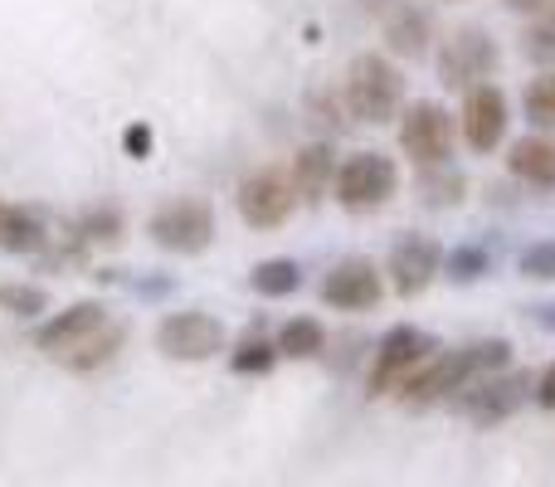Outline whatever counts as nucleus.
Listing matches in <instances>:
<instances>
[{
    "mask_svg": "<svg viewBox=\"0 0 555 487\" xmlns=\"http://www.w3.org/2000/svg\"><path fill=\"white\" fill-rule=\"evenodd\" d=\"M122 342H127V326L117 322L103 303H74L59 317H49V322L35 332L39 351H44L54 366L78 371V375L107 366L117 351H122Z\"/></svg>",
    "mask_w": 555,
    "mask_h": 487,
    "instance_id": "obj_1",
    "label": "nucleus"
},
{
    "mask_svg": "<svg viewBox=\"0 0 555 487\" xmlns=\"http://www.w3.org/2000/svg\"><path fill=\"white\" fill-rule=\"evenodd\" d=\"M512 366V342L507 336H492V342H473L459 351H434L410 381L395 390V400L404 410H429V405H449L459 390H468L482 375H498Z\"/></svg>",
    "mask_w": 555,
    "mask_h": 487,
    "instance_id": "obj_2",
    "label": "nucleus"
},
{
    "mask_svg": "<svg viewBox=\"0 0 555 487\" xmlns=\"http://www.w3.org/2000/svg\"><path fill=\"white\" fill-rule=\"evenodd\" d=\"M341 98L351 107L356 123H395L404 107V78L390 59L380 54H356L351 68H346V84H341Z\"/></svg>",
    "mask_w": 555,
    "mask_h": 487,
    "instance_id": "obj_3",
    "label": "nucleus"
},
{
    "mask_svg": "<svg viewBox=\"0 0 555 487\" xmlns=\"http://www.w3.org/2000/svg\"><path fill=\"white\" fill-rule=\"evenodd\" d=\"M400 191V166L380 152H351L336 166V205L351 215H371L380 210L390 195Z\"/></svg>",
    "mask_w": 555,
    "mask_h": 487,
    "instance_id": "obj_4",
    "label": "nucleus"
},
{
    "mask_svg": "<svg viewBox=\"0 0 555 487\" xmlns=\"http://www.w3.org/2000/svg\"><path fill=\"white\" fill-rule=\"evenodd\" d=\"M527 400H537V381H531L527 371H498V375L473 381L468 390H459L449 405L463 414V420L478 424V430H492V424L512 420Z\"/></svg>",
    "mask_w": 555,
    "mask_h": 487,
    "instance_id": "obj_5",
    "label": "nucleus"
},
{
    "mask_svg": "<svg viewBox=\"0 0 555 487\" xmlns=\"http://www.w3.org/2000/svg\"><path fill=\"white\" fill-rule=\"evenodd\" d=\"M434 351H439V342H434L429 332H420V326H390V332L380 336V346H375L371 395H395Z\"/></svg>",
    "mask_w": 555,
    "mask_h": 487,
    "instance_id": "obj_6",
    "label": "nucleus"
},
{
    "mask_svg": "<svg viewBox=\"0 0 555 487\" xmlns=\"http://www.w3.org/2000/svg\"><path fill=\"white\" fill-rule=\"evenodd\" d=\"M146 234L166 248V254H205L215 240V210L195 195H181V201H166L162 210L146 220Z\"/></svg>",
    "mask_w": 555,
    "mask_h": 487,
    "instance_id": "obj_7",
    "label": "nucleus"
},
{
    "mask_svg": "<svg viewBox=\"0 0 555 487\" xmlns=\"http://www.w3.org/2000/svg\"><path fill=\"white\" fill-rule=\"evenodd\" d=\"M156 351L166 356V361H215V356L224 351V322L210 312H201V307H191V312H171L162 317V326H156Z\"/></svg>",
    "mask_w": 555,
    "mask_h": 487,
    "instance_id": "obj_8",
    "label": "nucleus"
},
{
    "mask_svg": "<svg viewBox=\"0 0 555 487\" xmlns=\"http://www.w3.org/2000/svg\"><path fill=\"white\" fill-rule=\"evenodd\" d=\"M400 152L414 166H443L453 152V113L443 103H410L400 113Z\"/></svg>",
    "mask_w": 555,
    "mask_h": 487,
    "instance_id": "obj_9",
    "label": "nucleus"
},
{
    "mask_svg": "<svg viewBox=\"0 0 555 487\" xmlns=\"http://www.w3.org/2000/svg\"><path fill=\"white\" fill-rule=\"evenodd\" d=\"M234 205H240V220L249 225V230H278V225L297 210L293 176L263 166V171H254V176H244V181H240Z\"/></svg>",
    "mask_w": 555,
    "mask_h": 487,
    "instance_id": "obj_10",
    "label": "nucleus"
},
{
    "mask_svg": "<svg viewBox=\"0 0 555 487\" xmlns=\"http://www.w3.org/2000/svg\"><path fill=\"white\" fill-rule=\"evenodd\" d=\"M492 68H498V44H492L482 29H459V35L439 49V84L443 88L473 93V88H482L492 78Z\"/></svg>",
    "mask_w": 555,
    "mask_h": 487,
    "instance_id": "obj_11",
    "label": "nucleus"
},
{
    "mask_svg": "<svg viewBox=\"0 0 555 487\" xmlns=\"http://www.w3.org/2000/svg\"><path fill=\"white\" fill-rule=\"evenodd\" d=\"M380 297H385V283L371 258H341L322 278V303L336 307V312H371Z\"/></svg>",
    "mask_w": 555,
    "mask_h": 487,
    "instance_id": "obj_12",
    "label": "nucleus"
},
{
    "mask_svg": "<svg viewBox=\"0 0 555 487\" xmlns=\"http://www.w3.org/2000/svg\"><path fill=\"white\" fill-rule=\"evenodd\" d=\"M439 268H443V248L429 234H404V240H395L385 273H390V287L400 297H420L439 278Z\"/></svg>",
    "mask_w": 555,
    "mask_h": 487,
    "instance_id": "obj_13",
    "label": "nucleus"
},
{
    "mask_svg": "<svg viewBox=\"0 0 555 487\" xmlns=\"http://www.w3.org/2000/svg\"><path fill=\"white\" fill-rule=\"evenodd\" d=\"M507 93L498 84H482L463 98V137H468L473 152H498L507 142Z\"/></svg>",
    "mask_w": 555,
    "mask_h": 487,
    "instance_id": "obj_14",
    "label": "nucleus"
},
{
    "mask_svg": "<svg viewBox=\"0 0 555 487\" xmlns=\"http://www.w3.org/2000/svg\"><path fill=\"white\" fill-rule=\"evenodd\" d=\"M287 176H293L297 201H307V205L326 201V195L336 191V152L326 142L302 146V152L293 156V166H287Z\"/></svg>",
    "mask_w": 555,
    "mask_h": 487,
    "instance_id": "obj_15",
    "label": "nucleus"
},
{
    "mask_svg": "<svg viewBox=\"0 0 555 487\" xmlns=\"http://www.w3.org/2000/svg\"><path fill=\"white\" fill-rule=\"evenodd\" d=\"M429 39H434V20L429 10H420L414 0H400V5L385 15V44L404 59H420L429 54Z\"/></svg>",
    "mask_w": 555,
    "mask_h": 487,
    "instance_id": "obj_16",
    "label": "nucleus"
},
{
    "mask_svg": "<svg viewBox=\"0 0 555 487\" xmlns=\"http://www.w3.org/2000/svg\"><path fill=\"white\" fill-rule=\"evenodd\" d=\"M507 166L517 181L537 185V191H555V137H521V142H512Z\"/></svg>",
    "mask_w": 555,
    "mask_h": 487,
    "instance_id": "obj_17",
    "label": "nucleus"
},
{
    "mask_svg": "<svg viewBox=\"0 0 555 487\" xmlns=\"http://www.w3.org/2000/svg\"><path fill=\"white\" fill-rule=\"evenodd\" d=\"M49 230L25 205H0V248L5 254H44Z\"/></svg>",
    "mask_w": 555,
    "mask_h": 487,
    "instance_id": "obj_18",
    "label": "nucleus"
},
{
    "mask_svg": "<svg viewBox=\"0 0 555 487\" xmlns=\"http://www.w3.org/2000/svg\"><path fill=\"white\" fill-rule=\"evenodd\" d=\"M278 356H293V361H312L326 351V326L317 317H293V322L278 326Z\"/></svg>",
    "mask_w": 555,
    "mask_h": 487,
    "instance_id": "obj_19",
    "label": "nucleus"
},
{
    "mask_svg": "<svg viewBox=\"0 0 555 487\" xmlns=\"http://www.w3.org/2000/svg\"><path fill=\"white\" fill-rule=\"evenodd\" d=\"M249 287L259 297H293L297 287H302V268H297L293 258H263V264H254Z\"/></svg>",
    "mask_w": 555,
    "mask_h": 487,
    "instance_id": "obj_20",
    "label": "nucleus"
},
{
    "mask_svg": "<svg viewBox=\"0 0 555 487\" xmlns=\"http://www.w3.org/2000/svg\"><path fill=\"white\" fill-rule=\"evenodd\" d=\"M278 366V342H263V336H244L230 351V371L234 375H269Z\"/></svg>",
    "mask_w": 555,
    "mask_h": 487,
    "instance_id": "obj_21",
    "label": "nucleus"
},
{
    "mask_svg": "<svg viewBox=\"0 0 555 487\" xmlns=\"http://www.w3.org/2000/svg\"><path fill=\"white\" fill-rule=\"evenodd\" d=\"M0 307L15 317H39L49 307V297H44V287H35V283H0Z\"/></svg>",
    "mask_w": 555,
    "mask_h": 487,
    "instance_id": "obj_22",
    "label": "nucleus"
},
{
    "mask_svg": "<svg viewBox=\"0 0 555 487\" xmlns=\"http://www.w3.org/2000/svg\"><path fill=\"white\" fill-rule=\"evenodd\" d=\"M527 117L537 127H555V68L527 84Z\"/></svg>",
    "mask_w": 555,
    "mask_h": 487,
    "instance_id": "obj_23",
    "label": "nucleus"
},
{
    "mask_svg": "<svg viewBox=\"0 0 555 487\" xmlns=\"http://www.w3.org/2000/svg\"><path fill=\"white\" fill-rule=\"evenodd\" d=\"M78 240H103V244H117L122 240V215L117 210H93V215H83L78 220Z\"/></svg>",
    "mask_w": 555,
    "mask_h": 487,
    "instance_id": "obj_24",
    "label": "nucleus"
},
{
    "mask_svg": "<svg viewBox=\"0 0 555 487\" xmlns=\"http://www.w3.org/2000/svg\"><path fill=\"white\" fill-rule=\"evenodd\" d=\"M521 278H537V283H555V240H541L521 254Z\"/></svg>",
    "mask_w": 555,
    "mask_h": 487,
    "instance_id": "obj_25",
    "label": "nucleus"
},
{
    "mask_svg": "<svg viewBox=\"0 0 555 487\" xmlns=\"http://www.w3.org/2000/svg\"><path fill=\"white\" fill-rule=\"evenodd\" d=\"M443 264H449V273L459 278V283H473V278H482V268H488V254H482V248H453Z\"/></svg>",
    "mask_w": 555,
    "mask_h": 487,
    "instance_id": "obj_26",
    "label": "nucleus"
},
{
    "mask_svg": "<svg viewBox=\"0 0 555 487\" xmlns=\"http://www.w3.org/2000/svg\"><path fill=\"white\" fill-rule=\"evenodd\" d=\"M521 49H527L531 59H541V64H555V20H541V25H531L527 39H521Z\"/></svg>",
    "mask_w": 555,
    "mask_h": 487,
    "instance_id": "obj_27",
    "label": "nucleus"
},
{
    "mask_svg": "<svg viewBox=\"0 0 555 487\" xmlns=\"http://www.w3.org/2000/svg\"><path fill=\"white\" fill-rule=\"evenodd\" d=\"M152 142H156V137H152V127H146V123H132V127L122 132L127 156H137V162H142V156H152Z\"/></svg>",
    "mask_w": 555,
    "mask_h": 487,
    "instance_id": "obj_28",
    "label": "nucleus"
},
{
    "mask_svg": "<svg viewBox=\"0 0 555 487\" xmlns=\"http://www.w3.org/2000/svg\"><path fill=\"white\" fill-rule=\"evenodd\" d=\"M537 405L541 410H555V361L541 371V381H537Z\"/></svg>",
    "mask_w": 555,
    "mask_h": 487,
    "instance_id": "obj_29",
    "label": "nucleus"
},
{
    "mask_svg": "<svg viewBox=\"0 0 555 487\" xmlns=\"http://www.w3.org/2000/svg\"><path fill=\"white\" fill-rule=\"evenodd\" d=\"M531 317H537V326H541V332H551V336H555V303L531 307Z\"/></svg>",
    "mask_w": 555,
    "mask_h": 487,
    "instance_id": "obj_30",
    "label": "nucleus"
},
{
    "mask_svg": "<svg viewBox=\"0 0 555 487\" xmlns=\"http://www.w3.org/2000/svg\"><path fill=\"white\" fill-rule=\"evenodd\" d=\"M507 5H512V10H541L546 0H507Z\"/></svg>",
    "mask_w": 555,
    "mask_h": 487,
    "instance_id": "obj_31",
    "label": "nucleus"
},
{
    "mask_svg": "<svg viewBox=\"0 0 555 487\" xmlns=\"http://www.w3.org/2000/svg\"><path fill=\"white\" fill-rule=\"evenodd\" d=\"M0 205H5V201H0Z\"/></svg>",
    "mask_w": 555,
    "mask_h": 487,
    "instance_id": "obj_32",
    "label": "nucleus"
}]
</instances>
